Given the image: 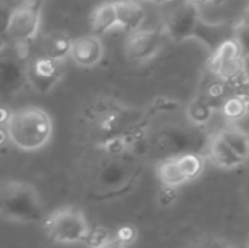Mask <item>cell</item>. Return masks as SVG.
<instances>
[{
    "instance_id": "cell-1",
    "label": "cell",
    "mask_w": 249,
    "mask_h": 248,
    "mask_svg": "<svg viewBox=\"0 0 249 248\" xmlns=\"http://www.w3.org/2000/svg\"><path fill=\"white\" fill-rule=\"evenodd\" d=\"M6 133L10 142L22 151H38L53 136V120L39 107H25L10 113L6 121Z\"/></svg>"
},
{
    "instance_id": "cell-2",
    "label": "cell",
    "mask_w": 249,
    "mask_h": 248,
    "mask_svg": "<svg viewBox=\"0 0 249 248\" xmlns=\"http://www.w3.org/2000/svg\"><path fill=\"white\" fill-rule=\"evenodd\" d=\"M0 216L18 224L44 219V205L38 190L25 181H0Z\"/></svg>"
},
{
    "instance_id": "cell-3",
    "label": "cell",
    "mask_w": 249,
    "mask_h": 248,
    "mask_svg": "<svg viewBox=\"0 0 249 248\" xmlns=\"http://www.w3.org/2000/svg\"><path fill=\"white\" fill-rule=\"evenodd\" d=\"M44 229L47 235L60 244H76L86 241L89 234V224L76 206H63L44 216Z\"/></svg>"
},
{
    "instance_id": "cell-4",
    "label": "cell",
    "mask_w": 249,
    "mask_h": 248,
    "mask_svg": "<svg viewBox=\"0 0 249 248\" xmlns=\"http://www.w3.org/2000/svg\"><path fill=\"white\" fill-rule=\"evenodd\" d=\"M28 45L4 44L0 48V98L12 96L26 83Z\"/></svg>"
},
{
    "instance_id": "cell-5",
    "label": "cell",
    "mask_w": 249,
    "mask_h": 248,
    "mask_svg": "<svg viewBox=\"0 0 249 248\" xmlns=\"http://www.w3.org/2000/svg\"><path fill=\"white\" fill-rule=\"evenodd\" d=\"M163 12V26L168 37L177 42L184 41L198 31V9L190 0H169Z\"/></svg>"
},
{
    "instance_id": "cell-6",
    "label": "cell",
    "mask_w": 249,
    "mask_h": 248,
    "mask_svg": "<svg viewBox=\"0 0 249 248\" xmlns=\"http://www.w3.org/2000/svg\"><path fill=\"white\" fill-rule=\"evenodd\" d=\"M41 25V3L22 1L12 13L3 41L4 44H22L28 45L32 41Z\"/></svg>"
},
{
    "instance_id": "cell-7",
    "label": "cell",
    "mask_w": 249,
    "mask_h": 248,
    "mask_svg": "<svg viewBox=\"0 0 249 248\" xmlns=\"http://www.w3.org/2000/svg\"><path fill=\"white\" fill-rule=\"evenodd\" d=\"M64 63L44 56H36L28 60L26 64V83L36 92L48 94L63 77Z\"/></svg>"
},
{
    "instance_id": "cell-8",
    "label": "cell",
    "mask_w": 249,
    "mask_h": 248,
    "mask_svg": "<svg viewBox=\"0 0 249 248\" xmlns=\"http://www.w3.org/2000/svg\"><path fill=\"white\" fill-rule=\"evenodd\" d=\"M244 67L242 48L239 41L226 39L220 42L210 61V69L223 80H235L241 76Z\"/></svg>"
},
{
    "instance_id": "cell-9",
    "label": "cell",
    "mask_w": 249,
    "mask_h": 248,
    "mask_svg": "<svg viewBox=\"0 0 249 248\" xmlns=\"http://www.w3.org/2000/svg\"><path fill=\"white\" fill-rule=\"evenodd\" d=\"M163 44V34L155 29L134 31L127 39L125 50L131 60L147 61L155 57Z\"/></svg>"
},
{
    "instance_id": "cell-10",
    "label": "cell",
    "mask_w": 249,
    "mask_h": 248,
    "mask_svg": "<svg viewBox=\"0 0 249 248\" xmlns=\"http://www.w3.org/2000/svg\"><path fill=\"white\" fill-rule=\"evenodd\" d=\"M71 60L80 67H93L104 57V47L96 35H82L71 39L70 54Z\"/></svg>"
},
{
    "instance_id": "cell-11",
    "label": "cell",
    "mask_w": 249,
    "mask_h": 248,
    "mask_svg": "<svg viewBox=\"0 0 249 248\" xmlns=\"http://www.w3.org/2000/svg\"><path fill=\"white\" fill-rule=\"evenodd\" d=\"M117 26L125 31H137L146 18V10L139 0H117L114 1Z\"/></svg>"
},
{
    "instance_id": "cell-12",
    "label": "cell",
    "mask_w": 249,
    "mask_h": 248,
    "mask_svg": "<svg viewBox=\"0 0 249 248\" xmlns=\"http://www.w3.org/2000/svg\"><path fill=\"white\" fill-rule=\"evenodd\" d=\"M71 38L64 31H51L45 34L39 42L41 54L44 57L63 61L70 54Z\"/></svg>"
},
{
    "instance_id": "cell-13",
    "label": "cell",
    "mask_w": 249,
    "mask_h": 248,
    "mask_svg": "<svg viewBox=\"0 0 249 248\" xmlns=\"http://www.w3.org/2000/svg\"><path fill=\"white\" fill-rule=\"evenodd\" d=\"M90 25L96 37L114 29L117 26L114 1H104L99 6H96L90 18Z\"/></svg>"
},
{
    "instance_id": "cell-14",
    "label": "cell",
    "mask_w": 249,
    "mask_h": 248,
    "mask_svg": "<svg viewBox=\"0 0 249 248\" xmlns=\"http://www.w3.org/2000/svg\"><path fill=\"white\" fill-rule=\"evenodd\" d=\"M210 155L212 159L214 161V164L220 168H226V170H232L236 167H241L245 159H242L241 156H238L223 140H220L219 137H216L212 142V149H210Z\"/></svg>"
},
{
    "instance_id": "cell-15",
    "label": "cell",
    "mask_w": 249,
    "mask_h": 248,
    "mask_svg": "<svg viewBox=\"0 0 249 248\" xmlns=\"http://www.w3.org/2000/svg\"><path fill=\"white\" fill-rule=\"evenodd\" d=\"M220 140H223L238 156L247 161L249 153V139L248 134L238 127H228L222 130L217 136Z\"/></svg>"
},
{
    "instance_id": "cell-16",
    "label": "cell",
    "mask_w": 249,
    "mask_h": 248,
    "mask_svg": "<svg viewBox=\"0 0 249 248\" xmlns=\"http://www.w3.org/2000/svg\"><path fill=\"white\" fill-rule=\"evenodd\" d=\"M158 175H159V180L163 183V186L168 189H175L187 183L177 164V159H166L160 162L158 165Z\"/></svg>"
},
{
    "instance_id": "cell-17",
    "label": "cell",
    "mask_w": 249,
    "mask_h": 248,
    "mask_svg": "<svg viewBox=\"0 0 249 248\" xmlns=\"http://www.w3.org/2000/svg\"><path fill=\"white\" fill-rule=\"evenodd\" d=\"M175 159H177V164H178L185 181L196 180L203 172V168H204L203 159H201V156H198L196 153H184Z\"/></svg>"
},
{
    "instance_id": "cell-18",
    "label": "cell",
    "mask_w": 249,
    "mask_h": 248,
    "mask_svg": "<svg viewBox=\"0 0 249 248\" xmlns=\"http://www.w3.org/2000/svg\"><path fill=\"white\" fill-rule=\"evenodd\" d=\"M25 0H0V38L3 39L7 22L13 13V10ZM4 42V41H3Z\"/></svg>"
},
{
    "instance_id": "cell-19",
    "label": "cell",
    "mask_w": 249,
    "mask_h": 248,
    "mask_svg": "<svg viewBox=\"0 0 249 248\" xmlns=\"http://www.w3.org/2000/svg\"><path fill=\"white\" fill-rule=\"evenodd\" d=\"M225 114L229 117V118H241L245 113H247V102L239 98V96H235V98H231L225 102Z\"/></svg>"
},
{
    "instance_id": "cell-20",
    "label": "cell",
    "mask_w": 249,
    "mask_h": 248,
    "mask_svg": "<svg viewBox=\"0 0 249 248\" xmlns=\"http://www.w3.org/2000/svg\"><path fill=\"white\" fill-rule=\"evenodd\" d=\"M125 246L115 237V238H112L111 241H108L107 244H104V246H101V247L98 248H124Z\"/></svg>"
},
{
    "instance_id": "cell-21",
    "label": "cell",
    "mask_w": 249,
    "mask_h": 248,
    "mask_svg": "<svg viewBox=\"0 0 249 248\" xmlns=\"http://www.w3.org/2000/svg\"><path fill=\"white\" fill-rule=\"evenodd\" d=\"M191 3H194L197 6V3H217L220 0H190Z\"/></svg>"
},
{
    "instance_id": "cell-22",
    "label": "cell",
    "mask_w": 249,
    "mask_h": 248,
    "mask_svg": "<svg viewBox=\"0 0 249 248\" xmlns=\"http://www.w3.org/2000/svg\"><path fill=\"white\" fill-rule=\"evenodd\" d=\"M207 248H229V247H225V246H217V244H213V246H210V247Z\"/></svg>"
},
{
    "instance_id": "cell-23",
    "label": "cell",
    "mask_w": 249,
    "mask_h": 248,
    "mask_svg": "<svg viewBox=\"0 0 249 248\" xmlns=\"http://www.w3.org/2000/svg\"><path fill=\"white\" fill-rule=\"evenodd\" d=\"M25 1H29V3H41L42 0H25Z\"/></svg>"
},
{
    "instance_id": "cell-24",
    "label": "cell",
    "mask_w": 249,
    "mask_h": 248,
    "mask_svg": "<svg viewBox=\"0 0 249 248\" xmlns=\"http://www.w3.org/2000/svg\"><path fill=\"white\" fill-rule=\"evenodd\" d=\"M156 3H166V1H169V0H155Z\"/></svg>"
},
{
    "instance_id": "cell-25",
    "label": "cell",
    "mask_w": 249,
    "mask_h": 248,
    "mask_svg": "<svg viewBox=\"0 0 249 248\" xmlns=\"http://www.w3.org/2000/svg\"><path fill=\"white\" fill-rule=\"evenodd\" d=\"M3 45H4V42H3V39H1V38H0V48H1V47H3Z\"/></svg>"
},
{
    "instance_id": "cell-26",
    "label": "cell",
    "mask_w": 249,
    "mask_h": 248,
    "mask_svg": "<svg viewBox=\"0 0 249 248\" xmlns=\"http://www.w3.org/2000/svg\"><path fill=\"white\" fill-rule=\"evenodd\" d=\"M144 1H155V0H144Z\"/></svg>"
}]
</instances>
